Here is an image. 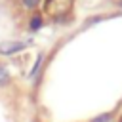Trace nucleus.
I'll return each mask as SVG.
<instances>
[{
	"label": "nucleus",
	"instance_id": "obj_1",
	"mask_svg": "<svg viewBox=\"0 0 122 122\" xmlns=\"http://www.w3.org/2000/svg\"><path fill=\"white\" fill-rule=\"evenodd\" d=\"M32 40H27V42H21V40H6V42H0V55H15L19 51H23L27 46H30Z\"/></svg>",
	"mask_w": 122,
	"mask_h": 122
},
{
	"label": "nucleus",
	"instance_id": "obj_2",
	"mask_svg": "<svg viewBox=\"0 0 122 122\" xmlns=\"http://www.w3.org/2000/svg\"><path fill=\"white\" fill-rule=\"evenodd\" d=\"M42 25H44V19H42V15H32V17H30V21H29V29H30L32 32L40 30V29H42Z\"/></svg>",
	"mask_w": 122,
	"mask_h": 122
},
{
	"label": "nucleus",
	"instance_id": "obj_3",
	"mask_svg": "<svg viewBox=\"0 0 122 122\" xmlns=\"http://www.w3.org/2000/svg\"><path fill=\"white\" fill-rule=\"evenodd\" d=\"M42 61H44V53H38V57H36V61H34L30 72H29V78H34V76L38 74V71H40V67H42Z\"/></svg>",
	"mask_w": 122,
	"mask_h": 122
},
{
	"label": "nucleus",
	"instance_id": "obj_4",
	"mask_svg": "<svg viewBox=\"0 0 122 122\" xmlns=\"http://www.w3.org/2000/svg\"><path fill=\"white\" fill-rule=\"evenodd\" d=\"M6 84H10V72L4 65H0V86H6Z\"/></svg>",
	"mask_w": 122,
	"mask_h": 122
},
{
	"label": "nucleus",
	"instance_id": "obj_5",
	"mask_svg": "<svg viewBox=\"0 0 122 122\" xmlns=\"http://www.w3.org/2000/svg\"><path fill=\"white\" fill-rule=\"evenodd\" d=\"M111 120H112V112H101L95 118H92L90 122H111Z\"/></svg>",
	"mask_w": 122,
	"mask_h": 122
},
{
	"label": "nucleus",
	"instance_id": "obj_6",
	"mask_svg": "<svg viewBox=\"0 0 122 122\" xmlns=\"http://www.w3.org/2000/svg\"><path fill=\"white\" fill-rule=\"evenodd\" d=\"M40 2L42 0H21V6L27 8V10H36L40 6Z\"/></svg>",
	"mask_w": 122,
	"mask_h": 122
},
{
	"label": "nucleus",
	"instance_id": "obj_7",
	"mask_svg": "<svg viewBox=\"0 0 122 122\" xmlns=\"http://www.w3.org/2000/svg\"><path fill=\"white\" fill-rule=\"evenodd\" d=\"M116 6H118V8H122V0H118V2H116Z\"/></svg>",
	"mask_w": 122,
	"mask_h": 122
}]
</instances>
